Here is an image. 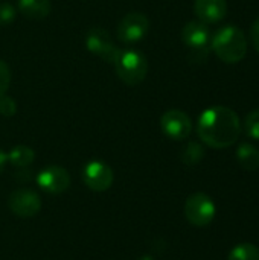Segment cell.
Segmentation results:
<instances>
[{"instance_id":"10","label":"cell","mask_w":259,"mask_h":260,"mask_svg":"<svg viewBox=\"0 0 259 260\" xmlns=\"http://www.w3.org/2000/svg\"><path fill=\"white\" fill-rule=\"evenodd\" d=\"M8 206L15 216L32 218L41 210V200L31 189H18L9 195Z\"/></svg>"},{"instance_id":"23","label":"cell","mask_w":259,"mask_h":260,"mask_svg":"<svg viewBox=\"0 0 259 260\" xmlns=\"http://www.w3.org/2000/svg\"><path fill=\"white\" fill-rule=\"evenodd\" d=\"M8 163V155L0 149V174H2V171L5 169V165Z\"/></svg>"},{"instance_id":"14","label":"cell","mask_w":259,"mask_h":260,"mask_svg":"<svg viewBox=\"0 0 259 260\" xmlns=\"http://www.w3.org/2000/svg\"><path fill=\"white\" fill-rule=\"evenodd\" d=\"M237 160L246 171L259 169V149L250 143H241L237 149Z\"/></svg>"},{"instance_id":"21","label":"cell","mask_w":259,"mask_h":260,"mask_svg":"<svg viewBox=\"0 0 259 260\" xmlns=\"http://www.w3.org/2000/svg\"><path fill=\"white\" fill-rule=\"evenodd\" d=\"M11 84V70L5 61L0 59V96L6 94Z\"/></svg>"},{"instance_id":"18","label":"cell","mask_w":259,"mask_h":260,"mask_svg":"<svg viewBox=\"0 0 259 260\" xmlns=\"http://www.w3.org/2000/svg\"><path fill=\"white\" fill-rule=\"evenodd\" d=\"M244 126H246V133L249 137L259 140V108L247 114Z\"/></svg>"},{"instance_id":"11","label":"cell","mask_w":259,"mask_h":260,"mask_svg":"<svg viewBox=\"0 0 259 260\" xmlns=\"http://www.w3.org/2000/svg\"><path fill=\"white\" fill-rule=\"evenodd\" d=\"M37 184L41 190L52 193V195H58L69 189L70 175L61 166H47L38 172Z\"/></svg>"},{"instance_id":"1","label":"cell","mask_w":259,"mask_h":260,"mask_svg":"<svg viewBox=\"0 0 259 260\" xmlns=\"http://www.w3.org/2000/svg\"><path fill=\"white\" fill-rule=\"evenodd\" d=\"M197 133L200 140L211 148H229L241 134L240 117L227 107H211L200 116Z\"/></svg>"},{"instance_id":"20","label":"cell","mask_w":259,"mask_h":260,"mask_svg":"<svg viewBox=\"0 0 259 260\" xmlns=\"http://www.w3.org/2000/svg\"><path fill=\"white\" fill-rule=\"evenodd\" d=\"M17 111V104L12 98L6 96V94H2L0 96V114L5 116V117H11L14 116Z\"/></svg>"},{"instance_id":"19","label":"cell","mask_w":259,"mask_h":260,"mask_svg":"<svg viewBox=\"0 0 259 260\" xmlns=\"http://www.w3.org/2000/svg\"><path fill=\"white\" fill-rule=\"evenodd\" d=\"M17 11L15 8L8 3V2H2L0 3V26H8L15 20Z\"/></svg>"},{"instance_id":"9","label":"cell","mask_w":259,"mask_h":260,"mask_svg":"<svg viewBox=\"0 0 259 260\" xmlns=\"http://www.w3.org/2000/svg\"><path fill=\"white\" fill-rule=\"evenodd\" d=\"M163 134L172 140H185L192 131V122L182 110H168L160 119Z\"/></svg>"},{"instance_id":"12","label":"cell","mask_w":259,"mask_h":260,"mask_svg":"<svg viewBox=\"0 0 259 260\" xmlns=\"http://www.w3.org/2000/svg\"><path fill=\"white\" fill-rule=\"evenodd\" d=\"M194 11L202 23L212 24L221 21L226 17L227 3L226 0H195Z\"/></svg>"},{"instance_id":"8","label":"cell","mask_w":259,"mask_h":260,"mask_svg":"<svg viewBox=\"0 0 259 260\" xmlns=\"http://www.w3.org/2000/svg\"><path fill=\"white\" fill-rule=\"evenodd\" d=\"M150 30V20L142 12H128L118 26V37L124 43L140 41Z\"/></svg>"},{"instance_id":"22","label":"cell","mask_w":259,"mask_h":260,"mask_svg":"<svg viewBox=\"0 0 259 260\" xmlns=\"http://www.w3.org/2000/svg\"><path fill=\"white\" fill-rule=\"evenodd\" d=\"M250 38H252L253 47L256 49V52H259V18L255 20V23L250 27Z\"/></svg>"},{"instance_id":"24","label":"cell","mask_w":259,"mask_h":260,"mask_svg":"<svg viewBox=\"0 0 259 260\" xmlns=\"http://www.w3.org/2000/svg\"><path fill=\"white\" fill-rule=\"evenodd\" d=\"M139 260H154V259H153L151 256H142Z\"/></svg>"},{"instance_id":"3","label":"cell","mask_w":259,"mask_h":260,"mask_svg":"<svg viewBox=\"0 0 259 260\" xmlns=\"http://www.w3.org/2000/svg\"><path fill=\"white\" fill-rule=\"evenodd\" d=\"M118 76L127 85H139L148 73V62L143 53L136 49L119 50L116 61L113 62Z\"/></svg>"},{"instance_id":"2","label":"cell","mask_w":259,"mask_h":260,"mask_svg":"<svg viewBox=\"0 0 259 260\" xmlns=\"http://www.w3.org/2000/svg\"><path fill=\"white\" fill-rule=\"evenodd\" d=\"M212 49L223 62L237 64L243 61L247 53V38L241 29L224 26L214 35Z\"/></svg>"},{"instance_id":"5","label":"cell","mask_w":259,"mask_h":260,"mask_svg":"<svg viewBox=\"0 0 259 260\" xmlns=\"http://www.w3.org/2000/svg\"><path fill=\"white\" fill-rule=\"evenodd\" d=\"M211 34L208 29V24L198 21H189L185 24L182 30V40L191 50V59L192 61H205L208 56V43H209Z\"/></svg>"},{"instance_id":"17","label":"cell","mask_w":259,"mask_h":260,"mask_svg":"<svg viewBox=\"0 0 259 260\" xmlns=\"http://www.w3.org/2000/svg\"><path fill=\"white\" fill-rule=\"evenodd\" d=\"M205 157V149L200 143L197 142H191L186 145V148L182 152V161L188 166H194L197 165L202 158Z\"/></svg>"},{"instance_id":"16","label":"cell","mask_w":259,"mask_h":260,"mask_svg":"<svg viewBox=\"0 0 259 260\" xmlns=\"http://www.w3.org/2000/svg\"><path fill=\"white\" fill-rule=\"evenodd\" d=\"M227 260H259V248L253 244H240L231 250Z\"/></svg>"},{"instance_id":"7","label":"cell","mask_w":259,"mask_h":260,"mask_svg":"<svg viewBox=\"0 0 259 260\" xmlns=\"http://www.w3.org/2000/svg\"><path fill=\"white\" fill-rule=\"evenodd\" d=\"M113 169L101 160H92L85 163L82 169V181L93 192L108 190L113 184Z\"/></svg>"},{"instance_id":"15","label":"cell","mask_w":259,"mask_h":260,"mask_svg":"<svg viewBox=\"0 0 259 260\" xmlns=\"http://www.w3.org/2000/svg\"><path fill=\"white\" fill-rule=\"evenodd\" d=\"M8 161L15 166V168H26L29 166L34 158H35V152L32 148L26 146V145H18V146H14L8 154Z\"/></svg>"},{"instance_id":"6","label":"cell","mask_w":259,"mask_h":260,"mask_svg":"<svg viewBox=\"0 0 259 260\" xmlns=\"http://www.w3.org/2000/svg\"><path fill=\"white\" fill-rule=\"evenodd\" d=\"M85 47L93 55L99 56L105 62L113 64L116 61V56L119 53L118 46L111 40L110 34L104 30L102 27H93L85 35Z\"/></svg>"},{"instance_id":"4","label":"cell","mask_w":259,"mask_h":260,"mask_svg":"<svg viewBox=\"0 0 259 260\" xmlns=\"http://www.w3.org/2000/svg\"><path fill=\"white\" fill-rule=\"evenodd\" d=\"M217 207L206 193H192L185 203V216L195 227H208L215 218Z\"/></svg>"},{"instance_id":"13","label":"cell","mask_w":259,"mask_h":260,"mask_svg":"<svg viewBox=\"0 0 259 260\" xmlns=\"http://www.w3.org/2000/svg\"><path fill=\"white\" fill-rule=\"evenodd\" d=\"M18 9L29 18L41 20L50 14L52 5L50 0H18Z\"/></svg>"}]
</instances>
